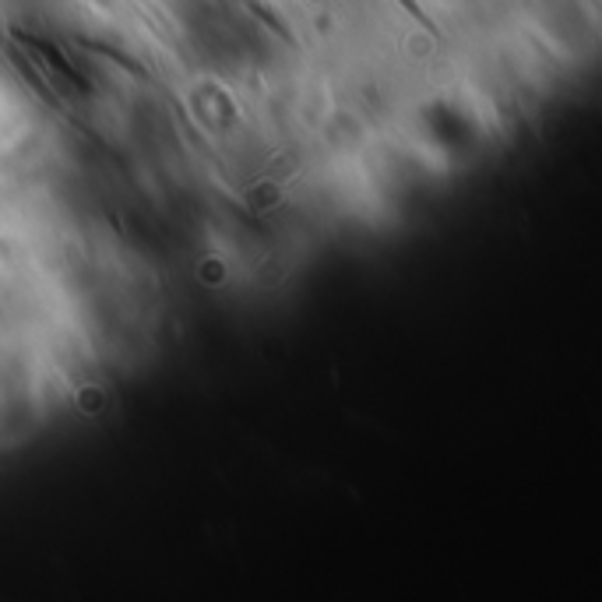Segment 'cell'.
Masks as SVG:
<instances>
[{"instance_id":"6da1fadb","label":"cell","mask_w":602,"mask_h":602,"mask_svg":"<svg viewBox=\"0 0 602 602\" xmlns=\"http://www.w3.org/2000/svg\"><path fill=\"white\" fill-rule=\"evenodd\" d=\"M85 50H92V53H99V57H106L110 64H117V67H124L131 78H138V81H145L148 78V67L141 64V60H134L131 53H120V50H113V46H106V43H96V39H78Z\"/></svg>"},{"instance_id":"7a4b0ae2","label":"cell","mask_w":602,"mask_h":602,"mask_svg":"<svg viewBox=\"0 0 602 602\" xmlns=\"http://www.w3.org/2000/svg\"><path fill=\"white\" fill-rule=\"evenodd\" d=\"M250 11H254V15L261 18V22H265L268 29H272V32H275V36H279V39H286V43H293V36H289V32L282 29V22H279V18H275V15H272V11H268V8H261V4H257V0H250Z\"/></svg>"},{"instance_id":"3957f363","label":"cell","mask_w":602,"mask_h":602,"mask_svg":"<svg viewBox=\"0 0 602 602\" xmlns=\"http://www.w3.org/2000/svg\"><path fill=\"white\" fill-rule=\"evenodd\" d=\"M398 4H402V8H405V11H409V15H412V18H416V22H419V25H423V29H426V32H434V39H441V32H437V25H434V22H430V18H426V15H423V11H419V4H416V0H398Z\"/></svg>"}]
</instances>
